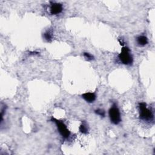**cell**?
<instances>
[{
	"instance_id": "9c48e42d",
	"label": "cell",
	"mask_w": 155,
	"mask_h": 155,
	"mask_svg": "<svg viewBox=\"0 0 155 155\" xmlns=\"http://www.w3.org/2000/svg\"><path fill=\"white\" fill-rule=\"evenodd\" d=\"M79 131L83 134H87L88 133V127L85 124H82L79 127Z\"/></svg>"
},
{
	"instance_id": "6da1fadb",
	"label": "cell",
	"mask_w": 155,
	"mask_h": 155,
	"mask_svg": "<svg viewBox=\"0 0 155 155\" xmlns=\"http://www.w3.org/2000/svg\"><path fill=\"white\" fill-rule=\"evenodd\" d=\"M118 57L120 61L124 64L131 65L133 63V57L130 53V49L127 47H122Z\"/></svg>"
},
{
	"instance_id": "52a82bcc",
	"label": "cell",
	"mask_w": 155,
	"mask_h": 155,
	"mask_svg": "<svg viewBox=\"0 0 155 155\" xmlns=\"http://www.w3.org/2000/svg\"><path fill=\"white\" fill-rule=\"evenodd\" d=\"M137 42L139 44V46H145L146 44H147L148 43V39L146 36L142 35V36H139L137 38Z\"/></svg>"
},
{
	"instance_id": "8fae6325",
	"label": "cell",
	"mask_w": 155,
	"mask_h": 155,
	"mask_svg": "<svg viewBox=\"0 0 155 155\" xmlns=\"http://www.w3.org/2000/svg\"><path fill=\"white\" fill-rule=\"evenodd\" d=\"M84 56L87 60H92L94 58V57L92 55H91L90 53H84Z\"/></svg>"
},
{
	"instance_id": "8992f818",
	"label": "cell",
	"mask_w": 155,
	"mask_h": 155,
	"mask_svg": "<svg viewBox=\"0 0 155 155\" xmlns=\"http://www.w3.org/2000/svg\"><path fill=\"white\" fill-rule=\"evenodd\" d=\"M82 97L85 101L90 103L93 102L96 99V95L94 93L91 92L84 93L82 95Z\"/></svg>"
},
{
	"instance_id": "7a4b0ae2",
	"label": "cell",
	"mask_w": 155,
	"mask_h": 155,
	"mask_svg": "<svg viewBox=\"0 0 155 155\" xmlns=\"http://www.w3.org/2000/svg\"><path fill=\"white\" fill-rule=\"evenodd\" d=\"M139 117L141 119L145 121H151L153 119V115L144 102H141L139 105Z\"/></svg>"
},
{
	"instance_id": "277c9868",
	"label": "cell",
	"mask_w": 155,
	"mask_h": 155,
	"mask_svg": "<svg viewBox=\"0 0 155 155\" xmlns=\"http://www.w3.org/2000/svg\"><path fill=\"white\" fill-rule=\"evenodd\" d=\"M52 121L56 124L59 133L64 138L67 139L70 136V132L67 128V126L65 125V124L63 122L53 118H52Z\"/></svg>"
},
{
	"instance_id": "3957f363",
	"label": "cell",
	"mask_w": 155,
	"mask_h": 155,
	"mask_svg": "<svg viewBox=\"0 0 155 155\" xmlns=\"http://www.w3.org/2000/svg\"><path fill=\"white\" fill-rule=\"evenodd\" d=\"M108 114L110 121L113 124L117 125L121 121L120 112L116 104H113L110 108Z\"/></svg>"
},
{
	"instance_id": "ba28073f",
	"label": "cell",
	"mask_w": 155,
	"mask_h": 155,
	"mask_svg": "<svg viewBox=\"0 0 155 155\" xmlns=\"http://www.w3.org/2000/svg\"><path fill=\"white\" fill-rule=\"evenodd\" d=\"M44 38L47 41H50L52 39V32L50 30H47L44 33Z\"/></svg>"
},
{
	"instance_id": "5b68a950",
	"label": "cell",
	"mask_w": 155,
	"mask_h": 155,
	"mask_svg": "<svg viewBox=\"0 0 155 155\" xmlns=\"http://www.w3.org/2000/svg\"><path fill=\"white\" fill-rule=\"evenodd\" d=\"M63 10L62 5L57 3H52L50 6V13L52 15H58Z\"/></svg>"
},
{
	"instance_id": "30bf717a",
	"label": "cell",
	"mask_w": 155,
	"mask_h": 155,
	"mask_svg": "<svg viewBox=\"0 0 155 155\" xmlns=\"http://www.w3.org/2000/svg\"><path fill=\"white\" fill-rule=\"evenodd\" d=\"M95 113L99 115L100 116H102V117H104L105 116V112L103 110H101V109H98L96 110H95Z\"/></svg>"
}]
</instances>
